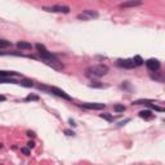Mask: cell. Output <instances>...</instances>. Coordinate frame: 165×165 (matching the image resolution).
Segmentation results:
<instances>
[{
    "mask_svg": "<svg viewBox=\"0 0 165 165\" xmlns=\"http://www.w3.org/2000/svg\"><path fill=\"white\" fill-rule=\"evenodd\" d=\"M108 72V67L106 64H95V66H90L86 68L85 75L88 77H101L103 75H106Z\"/></svg>",
    "mask_w": 165,
    "mask_h": 165,
    "instance_id": "obj_1",
    "label": "cell"
},
{
    "mask_svg": "<svg viewBox=\"0 0 165 165\" xmlns=\"http://www.w3.org/2000/svg\"><path fill=\"white\" fill-rule=\"evenodd\" d=\"M40 90H45V92H48V93H52V94H56V95H58V97H61V98H63V99H66V101H71V97L68 95L64 90H62V89H59V88H57V86H45V85H39L38 86Z\"/></svg>",
    "mask_w": 165,
    "mask_h": 165,
    "instance_id": "obj_2",
    "label": "cell"
},
{
    "mask_svg": "<svg viewBox=\"0 0 165 165\" xmlns=\"http://www.w3.org/2000/svg\"><path fill=\"white\" fill-rule=\"evenodd\" d=\"M43 10L49 13H68L70 8L67 5H50V7H43Z\"/></svg>",
    "mask_w": 165,
    "mask_h": 165,
    "instance_id": "obj_3",
    "label": "cell"
},
{
    "mask_svg": "<svg viewBox=\"0 0 165 165\" xmlns=\"http://www.w3.org/2000/svg\"><path fill=\"white\" fill-rule=\"evenodd\" d=\"M41 61L44 63H46L48 66H50L52 68L57 70V71H59V70H62V68H63V64L57 59V57H54V58H45V59H41Z\"/></svg>",
    "mask_w": 165,
    "mask_h": 165,
    "instance_id": "obj_4",
    "label": "cell"
},
{
    "mask_svg": "<svg viewBox=\"0 0 165 165\" xmlns=\"http://www.w3.org/2000/svg\"><path fill=\"white\" fill-rule=\"evenodd\" d=\"M98 13L95 10H92V9H86L81 13V14L77 16L79 20H82V21H89V20H93V18H98Z\"/></svg>",
    "mask_w": 165,
    "mask_h": 165,
    "instance_id": "obj_5",
    "label": "cell"
},
{
    "mask_svg": "<svg viewBox=\"0 0 165 165\" xmlns=\"http://www.w3.org/2000/svg\"><path fill=\"white\" fill-rule=\"evenodd\" d=\"M146 66L150 71L156 72V71H159V68H160V62L155 58H150V59L146 61Z\"/></svg>",
    "mask_w": 165,
    "mask_h": 165,
    "instance_id": "obj_6",
    "label": "cell"
},
{
    "mask_svg": "<svg viewBox=\"0 0 165 165\" xmlns=\"http://www.w3.org/2000/svg\"><path fill=\"white\" fill-rule=\"evenodd\" d=\"M82 108H86V110H103L106 107L105 103H95V102H86L81 105Z\"/></svg>",
    "mask_w": 165,
    "mask_h": 165,
    "instance_id": "obj_7",
    "label": "cell"
},
{
    "mask_svg": "<svg viewBox=\"0 0 165 165\" xmlns=\"http://www.w3.org/2000/svg\"><path fill=\"white\" fill-rule=\"evenodd\" d=\"M118 66L123 67V68H134V67H137L133 59H119L118 61Z\"/></svg>",
    "mask_w": 165,
    "mask_h": 165,
    "instance_id": "obj_8",
    "label": "cell"
},
{
    "mask_svg": "<svg viewBox=\"0 0 165 165\" xmlns=\"http://www.w3.org/2000/svg\"><path fill=\"white\" fill-rule=\"evenodd\" d=\"M142 5V0H128L120 4V8H134Z\"/></svg>",
    "mask_w": 165,
    "mask_h": 165,
    "instance_id": "obj_9",
    "label": "cell"
},
{
    "mask_svg": "<svg viewBox=\"0 0 165 165\" xmlns=\"http://www.w3.org/2000/svg\"><path fill=\"white\" fill-rule=\"evenodd\" d=\"M138 115H140V118L145 119V120H151V119H154V114H152V112H151L150 110H143V111H141Z\"/></svg>",
    "mask_w": 165,
    "mask_h": 165,
    "instance_id": "obj_10",
    "label": "cell"
},
{
    "mask_svg": "<svg viewBox=\"0 0 165 165\" xmlns=\"http://www.w3.org/2000/svg\"><path fill=\"white\" fill-rule=\"evenodd\" d=\"M17 46H18L20 49H22V50H30V49H32V45L30 44V43H26V41H18V43H17Z\"/></svg>",
    "mask_w": 165,
    "mask_h": 165,
    "instance_id": "obj_11",
    "label": "cell"
},
{
    "mask_svg": "<svg viewBox=\"0 0 165 165\" xmlns=\"http://www.w3.org/2000/svg\"><path fill=\"white\" fill-rule=\"evenodd\" d=\"M0 84H18V81H16L14 79H9V76H2Z\"/></svg>",
    "mask_w": 165,
    "mask_h": 165,
    "instance_id": "obj_12",
    "label": "cell"
},
{
    "mask_svg": "<svg viewBox=\"0 0 165 165\" xmlns=\"http://www.w3.org/2000/svg\"><path fill=\"white\" fill-rule=\"evenodd\" d=\"M146 105H147V106H148V107L151 108V110H155V111H159V112H164V111H165V110H164V108H163V107H160V106H156V105H152V103H151L150 101H148V102H147V103H146Z\"/></svg>",
    "mask_w": 165,
    "mask_h": 165,
    "instance_id": "obj_13",
    "label": "cell"
},
{
    "mask_svg": "<svg viewBox=\"0 0 165 165\" xmlns=\"http://www.w3.org/2000/svg\"><path fill=\"white\" fill-rule=\"evenodd\" d=\"M18 84L22 85V86H27V88H31V86H34V82L31 80H26V79L18 81Z\"/></svg>",
    "mask_w": 165,
    "mask_h": 165,
    "instance_id": "obj_14",
    "label": "cell"
},
{
    "mask_svg": "<svg viewBox=\"0 0 165 165\" xmlns=\"http://www.w3.org/2000/svg\"><path fill=\"white\" fill-rule=\"evenodd\" d=\"M12 43L8 41V40H4V39H0V49H4V48H8L10 46Z\"/></svg>",
    "mask_w": 165,
    "mask_h": 165,
    "instance_id": "obj_15",
    "label": "cell"
},
{
    "mask_svg": "<svg viewBox=\"0 0 165 165\" xmlns=\"http://www.w3.org/2000/svg\"><path fill=\"white\" fill-rule=\"evenodd\" d=\"M16 75H18V74L14 71H0V77L2 76H16Z\"/></svg>",
    "mask_w": 165,
    "mask_h": 165,
    "instance_id": "obj_16",
    "label": "cell"
},
{
    "mask_svg": "<svg viewBox=\"0 0 165 165\" xmlns=\"http://www.w3.org/2000/svg\"><path fill=\"white\" fill-rule=\"evenodd\" d=\"M133 61H134V63H136V66H142L143 62H145V61L142 59L141 56H136V57L133 58Z\"/></svg>",
    "mask_w": 165,
    "mask_h": 165,
    "instance_id": "obj_17",
    "label": "cell"
},
{
    "mask_svg": "<svg viewBox=\"0 0 165 165\" xmlns=\"http://www.w3.org/2000/svg\"><path fill=\"white\" fill-rule=\"evenodd\" d=\"M99 116H101V118L102 119H105V120H107V121H114V116H112V115H110V114H101V115H99Z\"/></svg>",
    "mask_w": 165,
    "mask_h": 165,
    "instance_id": "obj_18",
    "label": "cell"
},
{
    "mask_svg": "<svg viewBox=\"0 0 165 165\" xmlns=\"http://www.w3.org/2000/svg\"><path fill=\"white\" fill-rule=\"evenodd\" d=\"M114 110L116 112H124L125 111V106H123V105H115L114 106Z\"/></svg>",
    "mask_w": 165,
    "mask_h": 165,
    "instance_id": "obj_19",
    "label": "cell"
},
{
    "mask_svg": "<svg viewBox=\"0 0 165 165\" xmlns=\"http://www.w3.org/2000/svg\"><path fill=\"white\" fill-rule=\"evenodd\" d=\"M25 101H39V97L38 95H34V94H30L25 98Z\"/></svg>",
    "mask_w": 165,
    "mask_h": 165,
    "instance_id": "obj_20",
    "label": "cell"
},
{
    "mask_svg": "<svg viewBox=\"0 0 165 165\" xmlns=\"http://www.w3.org/2000/svg\"><path fill=\"white\" fill-rule=\"evenodd\" d=\"M90 86H94V88H102V84H99V81H92V84H90Z\"/></svg>",
    "mask_w": 165,
    "mask_h": 165,
    "instance_id": "obj_21",
    "label": "cell"
},
{
    "mask_svg": "<svg viewBox=\"0 0 165 165\" xmlns=\"http://www.w3.org/2000/svg\"><path fill=\"white\" fill-rule=\"evenodd\" d=\"M129 121H130V119H125L124 121H120V123H119L118 125H119V127H123V125H124L125 123H129Z\"/></svg>",
    "mask_w": 165,
    "mask_h": 165,
    "instance_id": "obj_22",
    "label": "cell"
},
{
    "mask_svg": "<svg viewBox=\"0 0 165 165\" xmlns=\"http://www.w3.org/2000/svg\"><path fill=\"white\" fill-rule=\"evenodd\" d=\"M21 151H22V152H23L25 155H30V150H28V148H26V147H23V148L21 150Z\"/></svg>",
    "mask_w": 165,
    "mask_h": 165,
    "instance_id": "obj_23",
    "label": "cell"
},
{
    "mask_svg": "<svg viewBox=\"0 0 165 165\" xmlns=\"http://www.w3.org/2000/svg\"><path fill=\"white\" fill-rule=\"evenodd\" d=\"M64 133H66L67 136H75V133H74L72 130H64Z\"/></svg>",
    "mask_w": 165,
    "mask_h": 165,
    "instance_id": "obj_24",
    "label": "cell"
},
{
    "mask_svg": "<svg viewBox=\"0 0 165 165\" xmlns=\"http://www.w3.org/2000/svg\"><path fill=\"white\" fill-rule=\"evenodd\" d=\"M27 147H28V148H34V147H35V143H34V142H28L27 143Z\"/></svg>",
    "mask_w": 165,
    "mask_h": 165,
    "instance_id": "obj_25",
    "label": "cell"
},
{
    "mask_svg": "<svg viewBox=\"0 0 165 165\" xmlns=\"http://www.w3.org/2000/svg\"><path fill=\"white\" fill-rule=\"evenodd\" d=\"M27 136L28 137H35V133H34V132H27Z\"/></svg>",
    "mask_w": 165,
    "mask_h": 165,
    "instance_id": "obj_26",
    "label": "cell"
},
{
    "mask_svg": "<svg viewBox=\"0 0 165 165\" xmlns=\"http://www.w3.org/2000/svg\"><path fill=\"white\" fill-rule=\"evenodd\" d=\"M68 121H70V124L72 125V127H76V123H75V121H74L72 119H70V120H68Z\"/></svg>",
    "mask_w": 165,
    "mask_h": 165,
    "instance_id": "obj_27",
    "label": "cell"
},
{
    "mask_svg": "<svg viewBox=\"0 0 165 165\" xmlns=\"http://www.w3.org/2000/svg\"><path fill=\"white\" fill-rule=\"evenodd\" d=\"M5 97H4V95H0V102H4V101H5Z\"/></svg>",
    "mask_w": 165,
    "mask_h": 165,
    "instance_id": "obj_28",
    "label": "cell"
}]
</instances>
